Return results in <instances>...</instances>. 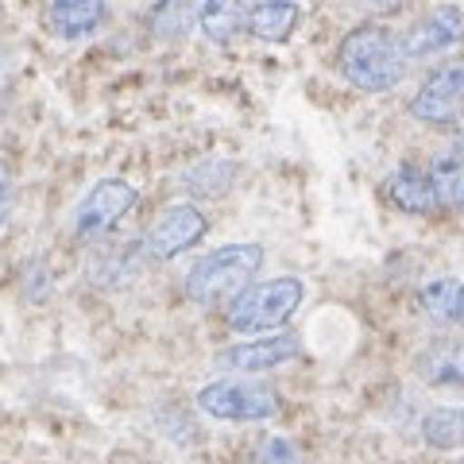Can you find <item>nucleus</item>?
<instances>
[{"label":"nucleus","instance_id":"21","mask_svg":"<svg viewBox=\"0 0 464 464\" xmlns=\"http://www.w3.org/2000/svg\"><path fill=\"white\" fill-rule=\"evenodd\" d=\"M8 213H12V170L0 159V228L8 225Z\"/></svg>","mask_w":464,"mask_h":464},{"label":"nucleus","instance_id":"11","mask_svg":"<svg viewBox=\"0 0 464 464\" xmlns=\"http://www.w3.org/2000/svg\"><path fill=\"white\" fill-rule=\"evenodd\" d=\"M383 194L395 209L402 213H414V217H430L433 209H441V198H438V186H433V174L422 167H399L387 174L383 182Z\"/></svg>","mask_w":464,"mask_h":464},{"label":"nucleus","instance_id":"13","mask_svg":"<svg viewBox=\"0 0 464 464\" xmlns=\"http://www.w3.org/2000/svg\"><path fill=\"white\" fill-rule=\"evenodd\" d=\"M414 372L430 387H464V341H441L430 344L414 360Z\"/></svg>","mask_w":464,"mask_h":464},{"label":"nucleus","instance_id":"15","mask_svg":"<svg viewBox=\"0 0 464 464\" xmlns=\"http://www.w3.org/2000/svg\"><path fill=\"white\" fill-rule=\"evenodd\" d=\"M422 441L438 453H457L464 449V406H438L422 418Z\"/></svg>","mask_w":464,"mask_h":464},{"label":"nucleus","instance_id":"6","mask_svg":"<svg viewBox=\"0 0 464 464\" xmlns=\"http://www.w3.org/2000/svg\"><path fill=\"white\" fill-rule=\"evenodd\" d=\"M206 232H209L206 213L190 206V201H174V206H167L148 225V232H143V240H140V252L155 259V264H167V259H179L182 252H190L194 244H201Z\"/></svg>","mask_w":464,"mask_h":464},{"label":"nucleus","instance_id":"1","mask_svg":"<svg viewBox=\"0 0 464 464\" xmlns=\"http://www.w3.org/2000/svg\"><path fill=\"white\" fill-rule=\"evenodd\" d=\"M337 70L360 93H391L406 74L402 43L383 24H360L341 39Z\"/></svg>","mask_w":464,"mask_h":464},{"label":"nucleus","instance_id":"10","mask_svg":"<svg viewBox=\"0 0 464 464\" xmlns=\"http://www.w3.org/2000/svg\"><path fill=\"white\" fill-rule=\"evenodd\" d=\"M47 32L63 43H82L109 20V0H47Z\"/></svg>","mask_w":464,"mask_h":464},{"label":"nucleus","instance_id":"9","mask_svg":"<svg viewBox=\"0 0 464 464\" xmlns=\"http://www.w3.org/2000/svg\"><path fill=\"white\" fill-rule=\"evenodd\" d=\"M302 353V344L295 333H267V337H256V341H240L225 348L221 356H217V364L228 368V372H244V375H259V372H271L286 364V360H295Z\"/></svg>","mask_w":464,"mask_h":464},{"label":"nucleus","instance_id":"19","mask_svg":"<svg viewBox=\"0 0 464 464\" xmlns=\"http://www.w3.org/2000/svg\"><path fill=\"white\" fill-rule=\"evenodd\" d=\"M453 286H457V279H433V283H426L422 290H418V306H422V314L433 317V322H445Z\"/></svg>","mask_w":464,"mask_h":464},{"label":"nucleus","instance_id":"8","mask_svg":"<svg viewBox=\"0 0 464 464\" xmlns=\"http://www.w3.org/2000/svg\"><path fill=\"white\" fill-rule=\"evenodd\" d=\"M464 109V63H449L422 82L411 97V116L422 124H449Z\"/></svg>","mask_w":464,"mask_h":464},{"label":"nucleus","instance_id":"20","mask_svg":"<svg viewBox=\"0 0 464 464\" xmlns=\"http://www.w3.org/2000/svg\"><path fill=\"white\" fill-rule=\"evenodd\" d=\"M256 464H302V453L295 449V441L286 438H267L256 449Z\"/></svg>","mask_w":464,"mask_h":464},{"label":"nucleus","instance_id":"3","mask_svg":"<svg viewBox=\"0 0 464 464\" xmlns=\"http://www.w3.org/2000/svg\"><path fill=\"white\" fill-rule=\"evenodd\" d=\"M302 298H306V286H302V279H295V275L267 279V283H248L228 302V329L240 333V337L275 333L295 317Z\"/></svg>","mask_w":464,"mask_h":464},{"label":"nucleus","instance_id":"4","mask_svg":"<svg viewBox=\"0 0 464 464\" xmlns=\"http://www.w3.org/2000/svg\"><path fill=\"white\" fill-rule=\"evenodd\" d=\"M198 406L209 418H221V422H267L283 411L279 391L264 380H213L198 391Z\"/></svg>","mask_w":464,"mask_h":464},{"label":"nucleus","instance_id":"12","mask_svg":"<svg viewBox=\"0 0 464 464\" xmlns=\"http://www.w3.org/2000/svg\"><path fill=\"white\" fill-rule=\"evenodd\" d=\"M298 20H302L298 0H248V12H244V27L259 43H286L295 35Z\"/></svg>","mask_w":464,"mask_h":464},{"label":"nucleus","instance_id":"14","mask_svg":"<svg viewBox=\"0 0 464 464\" xmlns=\"http://www.w3.org/2000/svg\"><path fill=\"white\" fill-rule=\"evenodd\" d=\"M244 12H248V0H201L198 27L209 43L228 47V43L244 32Z\"/></svg>","mask_w":464,"mask_h":464},{"label":"nucleus","instance_id":"17","mask_svg":"<svg viewBox=\"0 0 464 464\" xmlns=\"http://www.w3.org/2000/svg\"><path fill=\"white\" fill-rule=\"evenodd\" d=\"M232 179H237V163H225V159H206V163H198L194 170H186V190L198 194V198H217L225 194Z\"/></svg>","mask_w":464,"mask_h":464},{"label":"nucleus","instance_id":"22","mask_svg":"<svg viewBox=\"0 0 464 464\" xmlns=\"http://www.w3.org/2000/svg\"><path fill=\"white\" fill-rule=\"evenodd\" d=\"M360 12H372V16H391V12H402L411 0H353Z\"/></svg>","mask_w":464,"mask_h":464},{"label":"nucleus","instance_id":"5","mask_svg":"<svg viewBox=\"0 0 464 464\" xmlns=\"http://www.w3.org/2000/svg\"><path fill=\"white\" fill-rule=\"evenodd\" d=\"M136 201H140V194H136L132 182L101 179L82 194L74 213H70V228H74L78 240H101L136 209Z\"/></svg>","mask_w":464,"mask_h":464},{"label":"nucleus","instance_id":"18","mask_svg":"<svg viewBox=\"0 0 464 464\" xmlns=\"http://www.w3.org/2000/svg\"><path fill=\"white\" fill-rule=\"evenodd\" d=\"M433 186H438L441 206L449 209H464V155H445L430 167Z\"/></svg>","mask_w":464,"mask_h":464},{"label":"nucleus","instance_id":"23","mask_svg":"<svg viewBox=\"0 0 464 464\" xmlns=\"http://www.w3.org/2000/svg\"><path fill=\"white\" fill-rule=\"evenodd\" d=\"M445 322L464 325V283H457V286H453V298H449V314H445Z\"/></svg>","mask_w":464,"mask_h":464},{"label":"nucleus","instance_id":"2","mask_svg":"<svg viewBox=\"0 0 464 464\" xmlns=\"http://www.w3.org/2000/svg\"><path fill=\"white\" fill-rule=\"evenodd\" d=\"M264 267L259 244H225L209 256H201L186 275V298L198 306H225L248 286Z\"/></svg>","mask_w":464,"mask_h":464},{"label":"nucleus","instance_id":"7","mask_svg":"<svg viewBox=\"0 0 464 464\" xmlns=\"http://www.w3.org/2000/svg\"><path fill=\"white\" fill-rule=\"evenodd\" d=\"M460 39H464V8L453 5V0H445V5H433L426 16L411 27V32L399 35L406 63H411V58L445 54V51H453Z\"/></svg>","mask_w":464,"mask_h":464},{"label":"nucleus","instance_id":"16","mask_svg":"<svg viewBox=\"0 0 464 464\" xmlns=\"http://www.w3.org/2000/svg\"><path fill=\"white\" fill-rule=\"evenodd\" d=\"M194 24V0H155L148 12V27L155 39H182Z\"/></svg>","mask_w":464,"mask_h":464}]
</instances>
